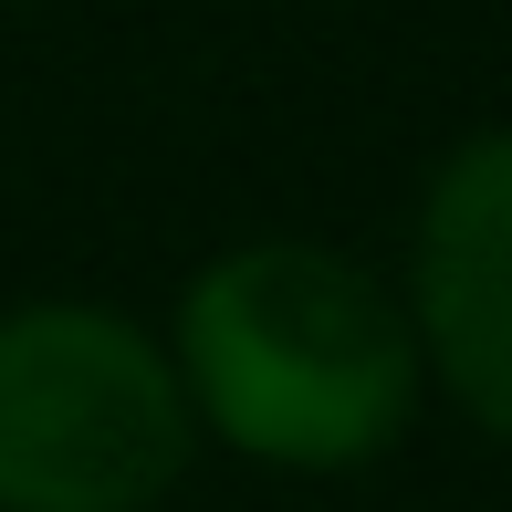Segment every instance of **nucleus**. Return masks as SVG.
<instances>
[{
	"mask_svg": "<svg viewBox=\"0 0 512 512\" xmlns=\"http://www.w3.org/2000/svg\"><path fill=\"white\" fill-rule=\"evenodd\" d=\"M189 398L262 460H366L418 398V335L366 262L324 241H241L178 304Z\"/></svg>",
	"mask_w": 512,
	"mask_h": 512,
	"instance_id": "nucleus-1",
	"label": "nucleus"
},
{
	"mask_svg": "<svg viewBox=\"0 0 512 512\" xmlns=\"http://www.w3.org/2000/svg\"><path fill=\"white\" fill-rule=\"evenodd\" d=\"M189 460L178 366L105 304L0 314V512H136Z\"/></svg>",
	"mask_w": 512,
	"mask_h": 512,
	"instance_id": "nucleus-2",
	"label": "nucleus"
},
{
	"mask_svg": "<svg viewBox=\"0 0 512 512\" xmlns=\"http://www.w3.org/2000/svg\"><path fill=\"white\" fill-rule=\"evenodd\" d=\"M418 335L512 439V126L471 136L418 209Z\"/></svg>",
	"mask_w": 512,
	"mask_h": 512,
	"instance_id": "nucleus-3",
	"label": "nucleus"
}]
</instances>
